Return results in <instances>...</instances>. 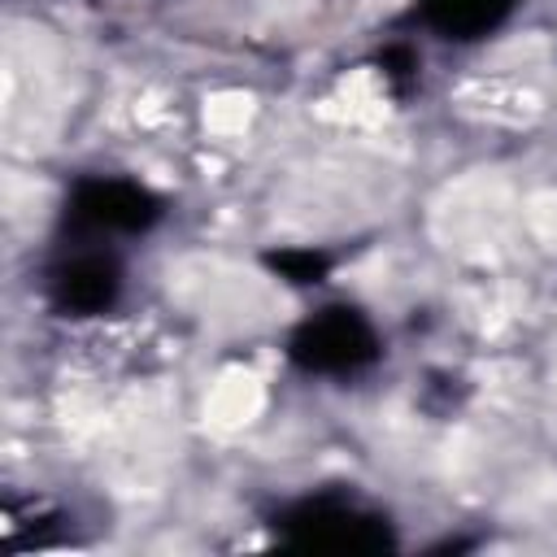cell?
<instances>
[{
  "label": "cell",
  "instance_id": "cell-1",
  "mask_svg": "<svg viewBox=\"0 0 557 557\" xmlns=\"http://www.w3.org/2000/svg\"><path fill=\"white\" fill-rule=\"evenodd\" d=\"M379 352H383V344H379L374 322L352 305H326V309L309 313L287 339V357L305 374H326V379L357 374V370L374 366Z\"/></svg>",
  "mask_w": 557,
  "mask_h": 557
},
{
  "label": "cell",
  "instance_id": "cell-2",
  "mask_svg": "<svg viewBox=\"0 0 557 557\" xmlns=\"http://www.w3.org/2000/svg\"><path fill=\"white\" fill-rule=\"evenodd\" d=\"M157 218H161V200L131 178H83L65 200V226L87 244L144 235Z\"/></svg>",
  "mask_w": 557,
  "mask_h": 557
},
{
  "label": "cell",
  "instance_id": "cell-3",
  "mask_svg": "<svg viewBox=\"0 0 557 557\" xmlns=\"http://www.w3.org/2000/svg\"><path fill=\"white\" fill-rule=\"evenodd\" d=\"M283 531L300 548H383L387 522L348 496H313L283 513Z\"/></svg>",
  "mask_w": 557,
  "mask_h": 557
},
{
  "label": "cell",
  "instance_id": "cell-4",
  "mask_svg": "<svg viewBox=\"0 0 557 557\" xmlns=\"http://www.w3.org/2000/svg\"><path fill=\"white\" fill-rule=\"evenodd\" d=\"M122 296V265L104 244H78L48 270V300L65 318H96Z\"/></svg>",
  "mask_w": 557,
  "mask_h": 557
},
{
  "label": "cell",
  "instance_id": "cell-5",
  "mask_svg": "<svg viewBox=\"0 0 557 557\" xmlns=\"http://www.w3.org/2000/svg\"><path fill=\"white\" fill-rule=\"evenodd\" d=\"M513 4L518 0H418V13L435 35L470 44V39L500 30L509 22Z\"/></svg>",
  "mask_w": 557,
  "mask_h": 557
},
{
  "label": "cell",
  "instance_id": "cell-6",
  "mask_svg": "<svg viewBox=\"0 0 557 557\" xmlns=\"http://www.w3.org/2000/svg\"><path fill=\"white\" fill-rule=\"evenodd\" d=\"M270 270L292 287H309V283H322V274L331 270V257L318 248H278L270 252Z\"/></svg>",
  "mask_w": 557,
  "mask_h": 557
}]
</instances>
